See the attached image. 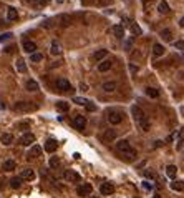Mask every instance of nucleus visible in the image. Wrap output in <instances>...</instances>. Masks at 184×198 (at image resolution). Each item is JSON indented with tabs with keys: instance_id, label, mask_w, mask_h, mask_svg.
Masks as SVG:
<instances>
[{
	"instance_id": "7c9ffc66",
	"label": "nucleus",
	"mask_w": 184,
	"mask_h": 198,
	"mask_svg": "<svg viewBox=\"0 0 184 198\" xmlns=\"http://www.w3.org/2000/svg\"><path fill=\"white\" fill-rule=\"evenodd\" d=\"M158 10H159L161 13H167V12H169V5H167V2H164V0H163V2L159 4Z\"/></svg>"
},
{
	"instance_id": "72a5a7b5",
	"label": "nucleus",
	"mask_w": 184,
	"mask_h": 198,
	"mask_svg": "<svg viewBox=\"0 0 184 198\" xmlns=\"http://www.w3.org/2000/svg\"><path fill=\"white\" fill-rule=\"evenodd\" d=\"M183 140H184V130H179V135H177V138H176V143H177V147H181Z\"/></svg>"
},
{
	"instance_id": "ea45409f",
	"label": "nucleus",
	"mask_w": 184,
	"mask_h": 198,
	"mask_svg": "<svg viewBox=\"0 0 184 198\" xmlns=\"http://www.w3.org/2000/svg\"><path fill=\"white\" fill-rule=\"evenodd\" d=\"M131 47H133V38H128L125 42V50H131Z\"/></svg>"
},
{
	"instance_id": "a878e982",
	"label": "nucleus",
	"mask_w": 184,
	"mask_h": 198,
	"mask_svg": "<svg viewBox=\"0 0 184 198\" xmlns=\"http://www.w3.org/2000/svg\"><path fill=\"white\" fill-rule=\"evenodd\" d=\"M17 70H18V72H22V73L27 72V65H25V60H23V58H18L17 60Z\"/></svg>"
},
{
	"instance_id": "8fccbe9b",
	"label": "nucleus",
	"mask_w": 184,
	"mask_h": 198,
	"mask_svg": "<svg viewBox=\"0 0 184 198\" xmlns=\"http://www.w3.org/2000/svg\"><path fill=\"white\" fill-rule=\"evenodd\" d=\"M144 2H148V0H144Z\"/></svg>"
},
{
	"instance_id": "0eeeda50",
	"label": "nucleus",
	"mask_w": 184,
	"mask_h": 198,
	"mask_svg": "<svg viewBox=\"0 0 184 198\" xmlns=\"http://www.w3.org/2000/svg\"><path fill=\"white\" fill-rule=\"evenodd\" d=\"M33 142H35V135H33V133H25V135L20 138V145H23V147H30Z\"/></svg>"
},
{
	"instance_id": "f704fd0d",
	"label": "nucleus",
	"mask_w": 184,
	"mask_h": 198,
	"mask_svg": "<svg viewBox=\"0 0 184 198\" xmlns=\"http://www.w3.org/2000/svg\"><path fill=\"white\" fill-rule=\"evenodd\" d=\"M73 102L78 103V105H86V103H88L86 98H80V97H75V98H73Z\"/></svg>"
},
{
	"instance_id": "a19ab883",
	"label": "nucleus",
	"mask_w": 184,
	"mask_h": 198,
	"mask_svg": "<svg viewBox=\"0 0 184 198\" xmlns=\"http://www.w3.org/2000/svg\"><path fill=\"white\" fill-rule=\"evenodd\" d=\"M174 47L176 48H179V50H184V42L183 40H177V42H174Z\"/></svg>"
},
{
	"instance_id": "49530a36",
	"label": "nucleus",
	"mask_w": 184,
	"mask_h": 198,
	"mask_svg": "<svg viewBox=\"0 0 184 198\" xmlns=\"http://www.w3.org/2000/svg\"><path fill=\"white\" fill-rule=\"evenodd\" d=\"M179 25H181V27H184V17L181 18V20H179Z\"/></svg>"
},
{
	"instance_id": "bb28decb",
	"label": "nucleus",
	"mask_w": 184,
	"mask_h": 198,
	"mask_svg": "<svg viewBox=\"0 0 184 198\" xmlns=\"http://www.w3.org/2000/svg\"><path fill=\"white\" fill-rule=\"evenodd\" d=\"M27 90H30V92H37V90H38V83L35 80H28V82H27Z\"/></svg>"
},
{
	"instance_id": "a211bd4d",
	"label": "nucleus",
	"mask_w": 184,
	"mask_h": 198,
	"mask_svg": "<svg viewBox=\"0 0 184 198\" xmlns=\"http://www.w3.org/2000/svg\"><path fill=\"white\" fill-rule=\"evenodd\" d=\"M111 32H113L116 37L123 38V35H125V28H123V25H114L113 28H111Z\"/></svg>"
},
{
	"instance_id": "2eb2a0df",
	"label": "nucleus",
	"mask_w": 184,
	"mask_h": 198,
	"mask_svg": "<svg viewBox=\"0 0 184 198\" xmlns=\"http://www.w3.org/2000/svg\"><path fill=\"white\" fill-rule=\"evenodd\" d=\"M40 153H42V148L38 147V145H33V147L30 148V152H28V158H35V156H40Z\"/></svg>"
},
{
	"instance_id": "5701e85b",
	"label": "nucleus",
	"mask_w": 184,
	"mask_h": 198,
	"mask_svg": "<svg viewBox=\"0 0 184 198\" xmlns=\"http://www.w3.org/2000/svg\"><path fill=\"white\" fill-rule=\"evenodd\" d=\"M176 173H177V168H176L174 165H169V167L166 168V175L169 178H176Z\"/></svg>"
},
{
	"instance_id": "9d476101",
	"label": "nucleus",
	"mask_w": 184,
	"mask_h": 198,
	"mask_svg": "<svg viewBox=\"0 0 184 198\" xmlns=\"http://www.w3.org/2000/svg\"><path fill=\"white\" fill-rule=\"evenodd\" d=\"M65 178H67L68 181H80L81 180V177H80L76 172H73V170H67V172H65Z\"/></svg>"
},
{
	"instance_id": "e433bc0d",
	"label": "nucleus",
	"mask_w": 184,
	"mask_h": 198,
	"mask_svg": "<svg viewBox=\"0 0 184 198\" xmlns=\"http://www.w3.org/2000/svg\"><path fill=\"white\" fill-rule=\"evenodd\" d=\"M161 35H163V37H164V40H167V42L171 40V32H169L167 28H164L163 32H161Z\"/></svg>"
},
{
	"instance_id": "f8f14e48",
	"label": "nucleus",
	"mask_w": 184,
	"mask_h": 198,
	"mask_svg": "<svg viewBox=\"0 0 184 198\" xmlns=\"http://www.w3.org/2000/svg\"><path fill=\"white\" fill-rule=\"evenodd\" d=\"M20 178H22V180H33V178H35V172H33V170H30V168L22 170Z\"/></svg>"
},
{
	"instance_id": "1a4fd4ad",
	"label": "nucleus",
	"mask_w": 184,
	"mask_h": 198,
	"mask_svg": "<svg viewBox=\"0 0 184 198\" xmlns=\"http://www.w3.org/2000/svg\"><path fill=\"white\" fill-rule=\"evenodd\" d=\"M73 125H75L78 130H83L85 126H86V118L81 117V115H76L75 120H73Z\"/></svg>"
},
{
	"instance_id": "2f4dec72",
	"label": "nucleus",
	"mask_w": 184,
	"mask_h": 198,
	"mask_svg": "<svg viewBox=\"0 0 184 198\" xmlns=\"http://www.w3.org/2000/svg\"><path fill=\"white\" fill-rule=\"evenodd\" d=\"M20 185H22V178L20 177L10 180V186H12V188H20Z\"/></svg>"
},
{
	"instance_id": "f03ea898",
	"label": "nucleus",
	"mask_w": 184,
	"mask_h": 198,
	"mask_svg": "<svg viewBox=\"0 0 184 198\" xmlns=\"http://www.w3.org/2000/svg\"><path fill=\"white\" fill-rule=\"evenodd\" d=\"M131 113H133V118H134V122H136V125H138L143 132L149 130V120H148L146 113L143 112L141 107H133V108H131Z\"/></svg>"
},
{
	"instance_id": "b1692460",
	"label": "nucleus",
	"mask_w": 184,
	"mask_h": 198,
	"mask_svg": "<svg viewBox=\"0 0 184 198\" xmlns=\"http://www.w3.org/2000/svg\"><path fill=\"white\" fill-rule=\"evenodd\" d=\"M57 110H58V112H68L70 105H68L67 102H57Z\"/></svg>"
},
{
	"instance_id": "9b49d317",
	"label": "nucleus",
	"mask_w": 184,
	"mask_h": 198,
	"mask_svg": "<svg viewBox=\"0 0 184 198\" xmlns=\"http://www.w3.org/2000/svg\"><path fill=\"white\" fill-rule=\"evenodd\" d=\"M58 148V143H57V140H53V138H50V140H46V143H45V150L48 153H53L55 150Z\"/></svg>"
},
{
	"instance_id": "39448f33",
	"label": "nucleus",
	"mask_w": 184,
	"mask_h": 198,
	"mask_svg": "<svg viewBox=\"0 0 184 198\" xmlns=\"http://www.w3.org/2000/svg\"><path fill=\"white\" fill-rule=\"evenodd\" d=\"M93 191V186L90 185V183H83L81 186H78V190H76V193L80 195V197H90Z\"/></svg>"
},
{
	"instance_id": "37998d69",
	"label": "nucleus",
	"mask_w": 184,
	"mask_h": 198,
	"mask_svg": "<svg viewBox=\"0 0 184 198\" xmlns=\"http://www.w3.org/2000/svg\"><path fill=\"white\" fill-rule=\"evenodd\" d=\"M12 37V34H4V35H0V42H4V40H7V38Z\"/></svg>"
},
{
	"instance_id": "f257e3e1",
	"label": "nucleus",
	"mask_w": 184,
	"mask_h": 198,
	"mask_svg": "<svg viewBox=\"0 0 184 198\" xmlns=\"http://www.w3.org/2000/svg\"><path fill=\"white\" fill-rule=\"evenodd\" d=\"M116 152L120 153V156L125 158L126 161H133L134 158H136V152L131 148V145L128 143L126 140H120L116 143Z\"/></svg>"
},
{
	"instance_id": "c03bdc74",
	"label": "nucleus",
	"mask_w": 184,
	"mask_h": 198,
	"mask_svg": "<svg viewBox=\"0 0 184 198\" xmlns=\"http://www.w3.org/2000/svg\"><path fill=\"white\" fill-rule=\"evenodd\" d=\"M80 88L83 90V92H86V90H88V87H86V83H80Z\"/></svg>"
},
{
	"instance_id": "6e6552de",
	"label": "nucleus",
	"mask_w": 184,
	"mask_h": 198,
	"mask_svg": "<svg viewBox=\"0 0 184 198\" xmlns=\"http://www.w3.org/2000/svg\"><path fill=\"white\" fill-rule=\"evenodd\" d=\"M114 138H116V132L111 130V128H109V130H106L105 133H103V137H101V140H103L105 143H109V142H113Z\"/></svg>"
},
{
	"instance_id": "f3484780",
	"label": "nucleus",
	"mask_w": 184,
	"mask_h": 198,
	"mask_svg": "<svg viewBox=\"0 0 184 198\" xmlns=\"http://www.w3.org/2000/svg\"><path fill=\"white\" fill-rule=\"evenodd\" d=\"M50 53H51V55H60V53H62V47H60L58 42H51Z\"/></svg>"
},
{
	"instance_id": "423d86ee",
	"label": "nucleus",
	"mask_w": 184,
	"mask_h": 198,
	"mask_svg": "<svg viewBox=\"0 0 184 198\" xmlns=\"http://www.w3.org/2000/svg\"><path fill=\"white\" fill-rule=\"evenodd\" d=\"M57 88L62 90V92H71V85L67 78H58L57 80Z\"/></svg>"
},
{
	"instance_id": "473e14b6",
	"label": "nucleus",
	"mask_w": 184,
	"mask_h": 198,
	"mask_svg": "<svg viewBox=\"0 0 184 198\" xmlns=\"http://www.w3.org/2000/svg\"><path fill=\"white\" fill-rule=\"evenodd\" d=\"M30 60H32V62H42V60H43V55H42V53H37V52H35V53H32Z\"/></svg>"
},
{
	"instance_id": "dca6fc26",
	"label": "nucleus",
	"mask_w": 184,
	"mask_h": 198,
	"mask_svg": "<svg viewBox=\"0 0 184 198\" xmlns=\"http://www.w3.org/2000/svg\"><path fill=\"white\" fill-rule=\"evenodd\" d=\"M15 167H17V163L13 160H5L4 165H2V168H4L5 172H12V170H15Z\"/></svg>"
},
{
	"instance_id": "7ed1b4c3",
	"label": "nucleus",
	"mask_w": 184,
	"mask_h": 198,
	"mask_svg": "<svg viewBox=\"0 0 184 198\" xmlns=\"http://www.w3.org/2000/svg\"><path fill=\"white\" fill-rule=\"evenodd\" d=\"M108 122L111 123V125H118V123H121V120H123V113L120 112V110H114V108H111V110H108Z\"/></svg>"
},
{
	"instance_id": "c9c22d12",
	"label": "nucleus",
	"mask_w": 184,
	"mask_h": 198,
	"mask_svg": "<svg viewBox=\"0 0 184 198\" xmlns=\"http://www.w3.org/2000/svg\"><path fill=\"white\" fill-rule=\"evenodd\" d=\"M58 165H60V160H58V158H57V156H53V158H50V167H51V168H57Z\"/></svg>"
},
{
	"instance_id": "c85d7f7f",
	"label": "nucleus",
	"mask_w": 184,
	"mask_h": 198,
	"mask_svg": "<svg viewBox=\"0 0 184 198\" xmlns=\"http://www.w3.org/2000/svg\"><path fill=\"white\" fill-rule=\"evenodd\" d=\"M171 188L176 190V191H183L184 190V181H174V183H171Z\"/></svg>"
},
{
	"instance_id": "c756f323",
	"label": "nucleus",
	"mask_w": 184,
	"mask_h": 198,
	"mask_svg": "<svg viewBox=\"0 0 184 198\" xmlns=\"http://www.w3.org/2000/svg\"><path fill=\"white\" fill-rule=\"evenodd\" d=\"M153 52H154V55H158V57H159V55L164 53V47L161 45V43H156V45L153 47Z\"/></svg>"
},
{
	"instance_id": "412c9836",
	"label": "nucleus",
	"mask_w": 184,
	"mask_h": 198,
	"mask_svg": "<svg viewBox=\"0 0 184 198\" xmlns=\"http://www.w3.org/2000/svg\"><path fill=\"white\" fill-rule=\"evenodd\" d=\"M109 68H111V62H109V60H105V62H101L100 65H98V70H100V72H108Z\"/></svg>"
},
{
	"instance_id": "aec40b11",
	"label": "nucleus",
	"mask_w": 184,
	"mask_h": 198,
	"mask_svg": "<svg viewBox=\"0 0 184 198\" xmlns=\"http://www.w3.org/2000/svg\"><path fill=\"white\" fill-rule=\"evenodd\" d=\"M0 142L4 145H10L13 142V135H10V133H4V135L0 137Z\"/></svg>"
},
{
	"instance_id": "09e8293b",
	"label": "nucleus",
	"mask_w": 184,
	"mask_h": 198,
	"mask_svg": "<svg viewBox=\"0 0 184 198\" xmlns=\"http://www.w3.org/2000/svg\"><path fill=\"white\" fill-rule=\"evenodd\" d=\"M0 190H2V183H0Z\"/></svg>"
},
{
	"instance_id": "393cba45",
	"label": "nucleus",
	"mask_w": 184,
	"mask_h": 198,
	"mask_svg": "<svg viewBox=\"0 0 184 198\" xmlns=\"http://www.w3.org/2000/svg\"><path fill=\"white\" fill-rule=\"evenodd\" d=\"M17 17H18L17 10L13 9V7H10L9 12H7V18H9V20H17Z\"/></svg>"
},
{
	"instance_id": "79ce46f5",
	"label": "nucleus",
	"mask_w": 184,
	"mask_h": 198,
	"mask_svg": "<svg viewBox=\"0 0 184 198\" xmlns=\"http://www.w3.org/2000/svg\"><path fill=\"white\" fill-rule=\"evenodd\" d=\"M85 107H86V110H88V112H95V110H96V107L93 105L91 102H88V103H86Z\"/></svg>"
},
{
	"instance_id": "4468645a",
	"label": "nucleus",
	"mask_w": 184,
	"mask_h": 198,
	"mask_svg": "<svg viewBox=\"0 0 184 198\" xmlns=\"http://www.w3.org/2000/svg\"><path fill=\"white\" fill-rule=\"evenodd\" d=\"M100 191L103 195H111L114 191V186L111 185V183H103V185L100 186Z\"/></svg>"
},
{
	"instance_id": "a18cd8bd",
	"label": "nucleus",
	"mask_w": 184,
	"mask_h": 198,
	"mask_svg": "<svg viewBox=\"0 0 184 198\" xmlns=\"http://www.w3.org/2000/svg\"><path fill=\"white\" fill-rule=\"evenodd\" d=\"M151 186H153V185H151V183H148V181H144V188H151Z\"/></svg>"
},
{
	"instance_id": "de8ad7c7",
	"label": "nucleus",
	"mask_w": 184,
	"mask_h": 198,
	"mask_svg": "<svg viewBox=\"0 0 184 198\" xmlns=\"http://www.w3.org/2000/svg\"><path fill=\"white\" fill-rule=\"evenodd\" d=\"M153 198H161V197H153Z\"/></svg>"
},
{
	"instance_id": "4c0bfd02",
	"label": "nucleus",
	"mask_w": 184,
	"mask_h": 198,
	"mask_svg": "<svg viewBox=\"0 0 184 198\" xmlns=\"http://www.w3.org/2000/svg\"><path fill=\"white\" fill-rule=\"evenodd\" d=\"M131 32H133L134 35H141V28H139V25H131Z\"/></svg>"
},
{
	"instance_id": "cd10ccee",
	"label": "nucleus",
	"mask_w": 184,
	"mask_h": 198,
	"mask_svg": "<svg viewBox=\"0 0 184 198\" xmlns=\"http://www.w3.org/2000/svg\"><path fill=\"white\" fill-rule=\"evenodd\" d=\"M146 95L148 97H151V98H158L159 97V92L156 88H151V87H148L146 88Z\"/></svg>"
},
{
	"instance_id": "6ab92c4d",
	"label": "nucleus",
	"mask_w": 184,
	"mask_h": 198,
	"mask_svg": "<svg viewBox=\"0 0 184 198\" xmlns=\"http://www.w3.org/2000/svg\"><path fill=\"white\" fill-rule=\"evenodd\" d=\"M106 55H108V50L101 48V50H98V52H95V53H93V58H95V60H103Z\"/></svg>"
},
{
	"instance_id": "4be33fe9",
	"label": "nucleus",
	"mask_w": 184,
	"mask_h": 198,
	"mask_svg": "<svg viewBox=\"0 0 184 198\" xmlns=\"http://www.w3.org/2000/svg\"><path fill=\"white\" fill-rule=\"evenodd\" d=\"M103 90L105 92H114L116 90V83L114 82H105L103 83Z\"/></svg>"
},
{
	"instance_id": "20e7f679",
	"label": "nucleus",
	"mask_w": 184,
	"mask_h": 198,
	"mask_svg": "<svg viewBox=\"0 0 184 198\" xmlns=\"http://www.w3.org/2000/svg\"><path fill=\"white\" fill-rule=\"evenodd\" d=\"M13 108L17 110V112H30V110H35L37 107L32 105L30 102H18V103H15Z\"/></svg>"
},
{
	"instance_id": "ddd939ff",
	"label": "nucleus",
	"mask_w": 184,
	"mask_h": 198,
	"mask_svg": "<svg viewBox=\"0 0 184 198\" xmlns=\"http://www.w3.org/2000/svg\"><path fill=\"white\" fill-rule=\"evenodd\" d=\"M23 50H25L27 53H35V50H37V45H35V42L25 40V42H23Z\"/></svg>"
},
{
	"instance_id": "58836bf2",
	"label": "nucleus",
	"mask_w": 184,
	"mask_h": 198,
	"mask_svg": "<svg viewBox=\"0 0 184 198\" xmlns=\"http://www.w3.org/2000/svg\"><path fill=\"white\" fill-rule=\"evenodd\" d=\"M70 22H71V18L68 17V15H63V17H62V25L67 27V25H70Z\"/></svg>"
}]
</instances>
